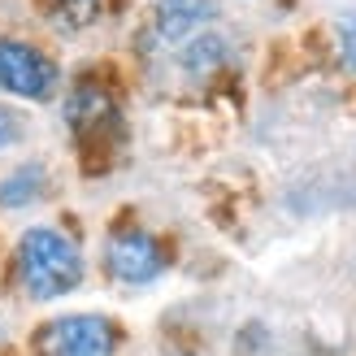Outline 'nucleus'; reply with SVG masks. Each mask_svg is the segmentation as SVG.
<instances>
[{"mask_svg": "<svg viewBox=\"0 0 356 356\" xmlns=\"http://www.w3.org/2000/svg\"><path fill=\"white\" fill-rule=\"evenodd\" d=\"M17 278L35 300L65 296L83 282V257L61 230L52 226H31L17 243Z\"/></svg>", "mask_w": 356, "mask_h": 356, "instance_id": "obj_1", "label": "nucleus"}, {"mask_svg": "<svg viewBox=\"0 0 356 356\" xmlns=\"http://www.w3.org/2000/svg\"><path fill=\"white\" fill-rule=\"evenodd\" d=\"M40 356H113L118 348V330L104 322V317L79 313V317H61V322H48L35 339Z\"/></svg>", "mask_w": 356, "mask_h": 356, "instance_id": "obj_2", "label": "nucleus"}, {"mask_svg": "<svg viewBox=\"0 0 356 356\" xmlns=\"http://www.w3.org/2000/svg\"><path fill=\"white\" fill-rule=\"evenodd\" d=\"M104 265H109V274L118 282H127V287H144L152 282L156 274L165 270V248L156 243L148 230H118L109 235V248H104Z\"/></svg>", "mask_w": 356, "mask_h": 356, "instance_id": "obj_3", "label": "nucleus"}, {"mask_svg": "<svg viewBox=\"0 0 356 356\" xmlns=\"http://www.w3.org/2000/svg\"><path fill=\"white\" fill-rule=\"evenodd\" d=\"M52 83H57V65H52L40 48L31 44H0V87H9L13 96L26 100H44L52 96Z\"/></svg>", "mask_w": 356, "mask_h": 356, "instance_id": "obj_4", "label": "nucleus"}, {"mask_svg": "<svg viewBox=\"0 0 356 356\" xmlns=\"http://www.w3.org/2000/svg\"><path fill=\"white\" fill-rule=\"evenodd\" d=\"M209 0H161L156 5V35L170 44L178 40H191L195 31L209 22Z\"/></svg>", "mask_w": 356, "mask_h": 356, "instance_id": "obj_5", "label": "nucleus"}, {"mask_svg": "<svg viewBox=\"0 0 356 356\" xmlns=\"http://www.w3.org/2000/svg\"><path fill=\"white\" fill-rule=\"evenodd\" d=\"M65 118H70V127H74L79 135H92V131H100V127H113V122H118V109H113V100L104 96L100 87L83 83L79 92L70 96Z\"/></svg>", "mask_w": 356, "mask_h": 356, "instance_id": "obj_6", "label": "nucleus"}, {"mask_svg": "<svg viewBox=\"0 0 356 356\" xmlns=\"http://www.w3.org/2000/svg\"><path fill=\"white\" fill-rule=\"evenodd\" d=\"M44 195V165H35V161H26V165H17L5 183H0V204L5 209H26V204H35Z\"/></svg>", "mask_w": 356, "mask_h": 356, "instance_id": "obj_7", "label": "nucleus"}, {"mask_svg": "<svg viewBox=\"0 0 356 356\" xmlns=\"http://www.w3.org/2000/svg\"><path fill=\"white\" fill-rule=\"evenodd\" d=\"M226 61V44L213 40V35H204V40H191L187 52H183V65L191 70V74H209V70H218Z\"/></svg>", "mask_w": 356, "mask_h": 356, "instance_id": "obj_8", "label": "nucleus"}, {"mask_svg": "<svg viewBox=\"0 0 356 356\" xmlns=\"http://www.w3.org/2000/svg\"><path fill=\"white\" fill-rule=\"evenodd\" d=\"M44 5L52 9V17H61L65 26H83V22H92V17H96L100 0H44Z\"/></svg>", "mask_w": 356, "mask_h": 356, "instance_id": "obj_9", "label": "nucleus"}, {"mask_svg": "<svg viewBox=\"0 0 356 356\" xmlns=\"http://www.w3.org/2000/svg\"><path fill=\"white\" fill-rule=\"evenodd\" d=\"M339 57H343V65L356 74V13L339 26Z\"/></svg>", "mask_w": 356, "mask_h": 356, "instance_id": "obj_10", "label": "nucleus"}, {"mask_svg": "<svg viewBox=\"0 0 356 356\" xmlns=\"http://www.w3.org/2000/svg\"><path fill=\"white\" fill-rule=\"evenodd\" d=\"M13 139H17V122H13L9 109H0V148H9Z\"/></svg>", "mask_w": 356, "mask_h": 356, "instance_id": "obj_11", "label": "nucleus"}]
</instances>
